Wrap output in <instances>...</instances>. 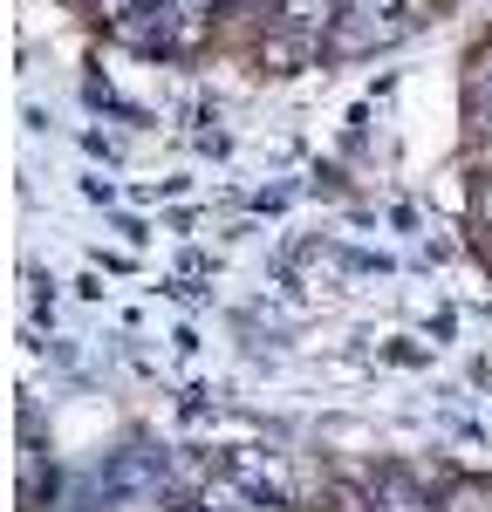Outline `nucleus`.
<instances>
[{
  "mask_svg": "<svg viewBox=\"0 0 492 512\" xmlns=\"http://www.w3.org/2000/svg\"><path fill=\"white\" fill-rule=\"evenodd\" d=\"M410 21L404 0H342V28H335V48H383L397 41Z\"/></svg>",
  "mask_w": 492,
  "mask_h": 512,
  "instance_id": "obj_1",
  "label": "nucleus"
},
{
  "mask_svg": "<svg viewBox=\"0 0 492 512\" xmlns=\"http://www.w3.org/2000/svg\"><path fill=\"white\" fill-rule=\"evenodd\" d=\"M274 14L308 41H335V28H342V0H281Z\"/></svg>",
  "mask_w": 492,
  "mask_h": 512,
  "instance_id": "obj_2",
  "label": "nucleus"
},
{
  "mask_svg": "<svg viewBox=\"0 0 492 512\" xmlns=\"http://www.w3.org/2000/svg\"><path fill=\"white\" fill-rule=\"evenodd\" d=\"M438 512H492V485H451Z\"/></svg>",
  "mask_w": 492,
  "mask_h": 512,
  "instance_id": "obj_3",
  "label": "nucleus"
},
{
  "mask_svg": "<svg viewBox=\"0 0 492 512\" xmlns=\"http://www.w3.org/2000/svg\"><path fill=\"white\" fill-rule=\"evenodd\" d=\"M417 506H424V499H417V485H410L404 472L383 478V512H417Z\"/></svg>",
  "mask_w": 492,
  "mask_h": 512,
  "instance_id": "obj_4",
  "label": "nucleus"
},
{
  "mask_svg": "<svg viewBox=\"0 0 492 512\" xmlns=\"http://www.w3.org/2000/svg\"><path fill=\"white\" fill-rule=\"evenodd\" d=\"M472 219H479V226H492V171H486V185H479V198H472Z\"/></svg>",
  "mask_w": 492,
  "mask_h": 512,
  "instance_id": "obj_5",
  "label": "nucleus"
},
{
  "mask_svg": "<svg viewBox=\"0 0 492 512\" xmlns=\"http://www.w3.org/2000/svg\"><path fill=\"white\" fill-rule=\"evenodd\" d=\"M130 7H137V0H96V14H103V21H110V28H117L123 14H130Z\"/></svg>",
  "mask_w": 492,
  "mask_h": 512,
  "instance_id": "obj_6",
  "label": "nucleus"
},
{
  "mask_svg": "<svg viewBox=\"0 0 492 512\" xmlns=\"http://www.w3.org/2000/svg\"><path fill=\"white\" fill-rule=\"evenodd\" d=\"M479 171H492V137H479Z\"/></svg>",
  "mask_w": 492,
  "mask_h": 512,
  "instance_id": "obj_7",
  "label": "nucleus"
},
{
  "mask_svg": "<svg viewBox=\"0 0 492 512\" xmlns=\"http://www.w3.org/2000/svg\"><path fill=\"white\" fill-rule=\"evenodd\" d=\"M479 239H492V226H486V233H479Z\"/></svg>",
  "mask_w": 492,
  "mask_h": 512,
  "instance_id": "obj_8",
  "label": "nucleus"
}]
</instances>
